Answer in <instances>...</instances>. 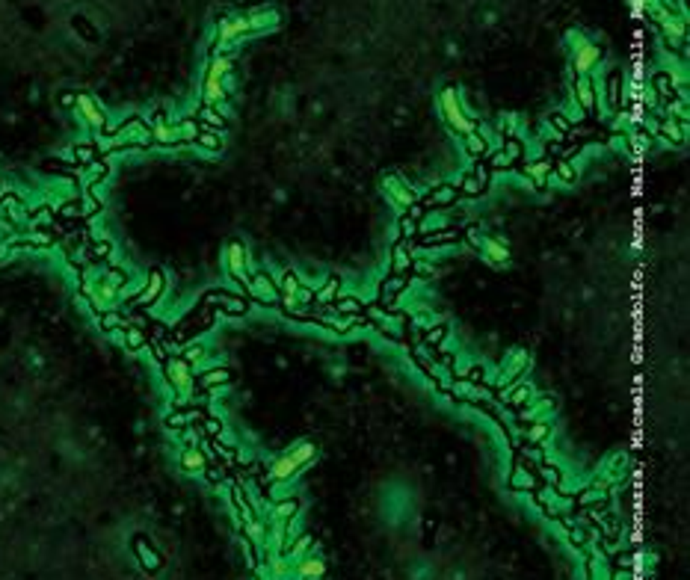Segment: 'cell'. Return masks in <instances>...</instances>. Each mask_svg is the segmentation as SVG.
Wrapping results in <instances>:
<instances>
[{"mask_svg": "<svg viewBox=\"0 0 690 580\" xmlns=\"http://www.w3.org/2000/svg\"><path fill=\"white\" fill-rule=\"evenodd\" d=\"M480 190H483V184L477 181V178H468V181L462 184V193H465V195H477Z\"/></svg>", "mask_w": 690, "mask_h": 580, "instance_id": "e575fe53", "label": "cell"}, {"mask_svg": "<svg viewBox=\"0 0 690 580\" xmlns=\"http://www.w3.org/2000/svg\"><path fill=\"white\" fill-rule=\"evenodd\" d=\"M225 267H228L234 282L249 285V255H246V249L240 243H228L225 246Z\"/></svg>", "mask_w": 690, "mask_h": 580, "instance_id": "52a82bcc", "label": "cell"}, {"mask_svg": "<svg viewBox=\"0 0 690 580\" xmlns=\"http://www.w3.org/2000/svg\"><path fill=\"white\" fill-rule=\"evenodd\" d=\"M293 515H300V501L297 497H285V501L273 504V524H285Z\"/></svg>", "mask_w": 690, "mask_h": 580, "instance_id": "5bb4252c", "label": "cell"}, {"mask_svg": "<svg viewBox=\"0 0 690 580\" xmlns=\"http://www.w3.org/2000/svg\"><path fill=\"white\" fill-rule=\"evenodd\" d=\"M439 110H442V116H445V125L453 131V133H460V136H468L471 131H477L475 128V122L468 118V113H465V107H462V101H460V92L457 89H442V95H439Z\"/></svg>", "mask_w": 690, "mask_h": 580, "instance_id": "7a4b0ae2", "label": "cell"}, {"mask_svg": "<svg viewBox=\"0 0 690 580\" xmlns=\"http://www.w3.org/2000/svg\"><path fill=\"white\" fill-rule=\"evenodd\" d=\"M196 143H202L208 148H216V146H220V139H216L213 133H199V139H196Z\"/></svg>", "mask_w": 690, "mask_h": 580, "instance_id": "ab89813d", "label": "cell"}, {"mask_svg": "<svg viewBox=\"0 0 690 580\" xmlns=\"http://www.w3.org/2000/svg\"><path fill=\"white\" fill-rule=\"evenodd\" d=\"M649 146H652V136L649 133H628V148H634L637 154L646 151Z\"/></svg>", "mask_w": 690, "mask_h": 580, "instance_id": "4316f807", "label": "cell"}, {"mask_svg": "<svg viewBox=\"0 0 690 580\" xmlns=\"http://www.w3.org/2000/svg\"><path fill=\"white\" fill-rule=\"evenodd\" d=\"M465 139V148L471 151V154H475V157H483L486 151H489V143H486V136H480L477 131H471L468 136H462Z\"/></svg>", "mask_w": 690, "mask_h": 580, "instance_id": "44dd1931", "label": "cell"}, {"mask_svg": "<svg viewBox=\"0 0 690 580\" xmlns=\"http://www.w3.org/2000/svg\"><path fill=\"white\" fill-rule=\"evenodd\" d=\"M246 536H249V542H252V545H261L264 539H267V527H264V522H258V518H249V522H246Z\"/></svg>", "mask_w": 690, "mask_h": 580, "instance_id": "7402d4cb", "label": "cell"}, {"mask_svg": "<svg viewBox=\"0 0 690 580\" xmlns=\"http://www.w3.org/2000/svg\"><path fill=\"white\" fill-rule=\"evenodd\" d=\"M524 367H527V352H524V350H516V352L509 355V362L504 365L501 376H498V388H501V391H507V388H509V382H512V379H516V376H519Z\"/></svg>", "mask_w": 690, "mask_h": 580, "instance_id": "7c38bea8", "label": "cell"}, {"mask_svg": "<svg viewBox=\"0 0 690 580\" xmlns=\"http://www.w3.org/2000/svg\"><path fill=\"white\" fill-rule=\"evenodd\" d=\"M545 435H548V424H534V427H530V432H527V442L530 444H539V442H545Z\"/></svg>", "mask_w": 690, "mask_h": 580, "instance_id": "f1b7e54d", "label": "cell"}, {"mask_svg": "<svg viewBox=\"0 0 690 580\" xmlns=\"http://www.w3.org/2000/svg\"><path fill=\"white\" fill-rule=\"evenodd\" d=\"M551 122H554L560 131H566V128H569V118H566V116H560V113H557V116H551Z\"/></svg>", "mask_w": 690, "mask_h": 580, "instance_id": "bcb514c9", "label": "cell"}, {"mask_svg": "<svg viewBox=\"0 0 690 580\" xmlns=\"http://www.w3.org/2000/svg\"><path fill=\"white\" fill-rule=\"evenodd\" d=\"M610 148H614V151H628V133H614V136H610Z\"/></svg>", "mask_w": 690, "mask_h": 580, "instance_id": "836d02e7", "label": "cell"}, {"mask_svg": "<svg viewBox=\"0 0 690 580\" xmlns=\"http://www.w3.org/2000/svg\"><path fill=\"white\" fill-rule=\"evenodd\" d=\"M403 234H406V237H409V234H415V219H412V216L403 219Z\"/></svg>", "mask_w": 690, "mask_h": 580, "instance_id": "7dc6e473", "label": "cell"}, {"mask_svg": "<svg viewBox=\"0 0 690 580\" xmlns=\"http://www.w3.org/2000/svg\"><path fill=\"white\" fill-rule=\"evenodd\" d=\"M575 104L584 113L596 110V89H593V80H589V77H578V83H575Z\"/></svg>", "mask_w": 690, "mask_h": 580, "instance_id": "4fadbf2b", "label": "cell"}, {"mask_svg": "<svg viewBox=\"0 0 690 580\" xmlns=\"http://www.w3.org/2000/svg\"><path fill=\"white\" fill-rule=\"evenodd\" d=\"M246 290H249L255 299H258V302H264V305L279 302V288H275V285L270 282V275H255V278H249Z\"/></svg>", "mask_w": 690, "mask_h": 580, "instance_id": "8fae6325", "label": "cell"}, {"mask_svg": "<svg viewBox=\"0 0 690 580\" xmlns=\"http://www.w3.org/2000/svg\"><path fill=\"white\" fill-rule=\"evenodd\" d=\"M602 63V48L596 42H581L578 48H572V68H575L581 77H589L596 71V66Z\"/></svg>", "mask_w": 690, "mask_h": 580, "instance_id": "277c9868", "label": "cell"}, {"mask_svg": "<svg viewBox=\"0 0 690 580\" xmlns=\"http://www.w3.org/2000/svg\"><path fill=\"white\" fill-rule=\"evenodd\" d=\"M519 385H522V388H519L516 394H512V397H509V400H512V403H516V406H522V403H524V400H527V394H530V388L524 385V379H522V382H519Z\"/></svg>", "mask_w": 690, "mask_h": 580, "instance_id": "8d00e7d4", "label": "cell"}, {"mask_svg": "<svg viewBox=\"0 0 690 580\" xmlns=\"http://www.w3.org/2000/svg\"><path fill=\"white\" fill-rule=\"evenodd\" d=\"M539 474L545 477V483H548V486H560V479H563L560 471H557V468H551V465H542Z\"/></svg>", "mask_w": 690, "mask_h": 580, "instance_id": "4dcf8cb0", "label": "cell"}, {"mask_svg": "<svg viewBox=\"0 0 690 580\" xmlns=\"http://www.w3.org/2000/svg\"><path fill=\"white\" fill-rule=\"evenodd\" d=\"M202 382H205V385H220V382H228V370H225V367H220V370H210V373H205Z\"/></svg>", "mask_w": 690, "mask_h": 580, "instance_id": "f546056e", "label": "cell"}, {"mask_svg": "<svg viewBox=\"0 0 690 580\" xmlns=\"http://www.w3.org/2000/svg\"><path fill=\"white\" fill-rule=\"evenodd\" d=\"M391 270H394V275H406L412 270V258H409L406 246H394V252H391Z\"/></svg>", "mask_w": 690, "mask_h": 580, "instance_id": "d6986e66", "label": "cell"}, {"mask_svg": "<svg viewBox=\"0 0 690 580\" xmlns=\"http://www.w3.org/2000/svg\"><path fill=\"white\" fill-rule=\"evenodd\" d=\"M519 154H522V146L509 139V143H507V157H509V160H519Z\"/></svg>", "mask_w": 690, "mask_h": 580, "instance_id": "ee69618b", "label": "cell"}, {"mask_svg": "<svg viewBox=\"0 0 690 580\" xmlns=\"http://www.w3.org/2000/svg\"><path fill=\"white\" fill-rule=\"evenodd\" d=\"M161 288H163V278H161V273H154V275H151V285H148V293L140 296V302H151V299H157Z\"/></svg>", "mask_w": 690, "mask_h": 580, "instance_id": "83f0119b", "label": "cell"}, {"mask_svg": "<svg viewBox=\"0 0 690 580\" xmlns=\"http://www.w3.org/2000/svg\"><path fill=\"white\" fill-rule=\"evenodd\" d=\"M548 409H551V400H539L537 406H530V409H527V412H522L519 417H522V421H537V417H542Z\"/></svg>", "mask_w": 690, "mask_h": 580, "instance_id": "d4e9b609", "label": "cell"}, {"mask_svg": "<svg viewBox=\"0 0 690 580\" xmlns=\"http://www.w3.org/2000/svg\"><path fill=\"white\" fill-rule=\"evenodd\" d=\"M509 486L516 492H530V489H537V479H534V474H530V471L516 468V471H512V477H509Z\"/></svg>", "mask_w": 690, "mask_h": 580, "instance_id": "ffe728a7", "label": "cell"}, {"mask_svg": "<svg viewBox=\"0 0 690 580\" xmlns=\"http://www.w3.org/2000/svg\"><path fill=\"white\" fill-rule=\"evenodd\" d=\"M341 305V311H356L359 308V302H352V299H347V302H338Z\"/></svg>", "mask_w": 690, "mask_h": 580, "instance_id": "c3c4849f", "label": "cell"}, {"mask_svg": "<svg viewBox=\"0 0 690 580\" xmlns=\"http://www.w3.org/2000/svg\"><path fill=\"white\" fill-rule=\"evenodd\" d=\"M382 193H385V198H388V202H391L394 208H397V210H409L412 205L418 202L415 190L406 187V184L400 181V178H391V175L382 178Z\"/></svg>", "mask_w": 690, "mask_h": 580, "instance_id": "5b68a950", "label": "cell"}, {"mask_svg": "<svg viewBox=\"0 0 690 580\" xmlns=\"http://www.w3.org/2000/svg\"><path fill=\"white\" fill-rule=\"evenodd\" d=\"M471 243L477 246V252L486 258V261H489L492 267H504V264H509V249H507L504 240H498V237H475Z\"/></svg>", "mask_w": 690, "mask_h": 580, "instance_id": "8992f818", "label": "cell"}, {"mask_svg": "<svg viewBox=\"0 0 690 580\" xmlns=\"http://www.w3.org/2000/svg\"><path fill=\"white\" fill-rule=\"evenodd\" d=\"M614 580H631V574H628V571H617Z\"/></svg>", "mask_w": 690, "mask_h": 580, "instance_id": "816d5d0a", "label": "cell"}, {"mask_svg": "<svg viewBox=\"0 0 690 580\" xmlns=\"http://www.w3.org/2000/svg\"><path fill=\"white\" fill-rule=\"evenodd\" d=\"M403 285H406V275H394V278H388V282H382V302H385V299H391Z\"/></svg>", "mask_w": 690, "mask_h": 580, "instance_id": "484cf974", "label": "cell"}, {"mask_svg": "<svg viewBox=\"0 0 690 580\" xmlns=\"http://www.w3.org/2000/svg\"><path fill=\"white\" fill-rule=\"evenodd\" d=\"M453 394H457V397H468V400H480V397H486V391H480L475 382H468V379H465V382H457Z\"/></svg>", "mask_w": 690, "mask_h": 580, "instance_id": "cb8c5ba5", "label": "cell"}, {"mask_svg": "<svg viewBox=\"0 0 690 580\" xmlns=\"http://www.w3.org/2000/svg\"><path fill=\"white\" fill-rule=\"evenodd\" d=\"M181 468H184L187 474H202V471H205V453H202L199 447H187V450L181 453Z\"/></svg>", "mask_w": 690, "mask_h": 580, "instance_id": "2e32d148", "label": "cell"}, {"mask_svg": "<svg viewBox=\"0 0 690 580\" xmlns=\"http://www.w3.org/2000/svg\"><path fill=\"white\" fill-rule=\"evenodd\" d=\"M527 178H530V184H534L537 190H545L548 181H551V163H548V160H537V163H530L527 166Z\"/></svg>", "mask_w": 690, "mask_h": 580, "instance_id": "9a60e30c", "label": "cell"}, {"mask_svg": "<svg viewBox=\"0 0 690 580\" xmlns=\"http://www.w3.org/2000/svg\"><path fill=\"white\" fill-rule=\"evenodd\" d=\"M412 270H415L418 275H432L436 270H432V264H427V261H412Z\"/></svg>", "mask_w": 690, "mask_h": 580, "instance_id": "f35d334b", "label": "cell"}, {"mask_svg": "<svg viewBox=\"0 0 690 580\" xmlns=\"http://www.w3.org/2000/svg\"><path fill=\"white\" fill-rule=\"evenodd\" d=\"M557 178H560V181H575V169H572V163H566V160H560V163H557Z\"/></svg>", "mask_w": 690, "mask_h": 580, "instance_id": "d6a6232c", "label": "cell"}, {"mask_svg": "<svg viewBox=\"0 0 690 580\" xmlns=\"http://www.w3.org/2000/svg\"><path fill=\"white\" fill-rule=\"evenodd\" d=\"M492 163H495V166H512V160L507 157V151H498L495 157H492Z\"/></svg>", "mask_w": 690, "mask_h": 580, "instance_id": "f6af8a7d", "label": "cell"}, {"mask_svg": "<svg viewBox=\"0 0 690 580\" xmlns=\"http://www.w3.org/2000/svg\"><path fill=\"white\" fill-rule=\"evenodd\" d=\"M208 432L216 435V432H220V424H216V421H208Z\"/></svg>", "mask_w": 690, "mask_h": 580, "instance_id": "f907efd6", "label": "cell"}, {"mask_svg": "<svg viewBox=\"0 0 690 580\" xmlns=\"http://www.w3.org/2000/svg\"><path fill=\"white\" fill-rule=\"evenodd\" d=\"M610 131L614 133H634V118H631L628 113H617L614 122H610Z\"/></svg>", "mask_w": 690, "mask_h": 580, "instance_id": "603a6c76", "label": "cell"}, {"mask_svg": "<svg viewBox=\"0 0 690 580\" xmlns=\"http://www.w3.org/2000/svg\"><path fill=\"white\" fill-rule=\"evenodd\" d=\"M640 125L646 128V133H649V136H655V133H658V125H661V122H658L655 116H643V122H640Z\"/></svg>", "mask_w": 690, "mask_h": 580, "instance_id": "d590c367", "label": "cell"}, {"mask_svg": "<svg viewBox=\"0 0 690 580\" xmlns=\"http://www.w3.org/2000/svg\"><path fill=\"white\" fill-rule=\"evenodd\" d=\"M335 288H338V282H329V285H326V288L318 293L320 302H326V299H332V296H335Z\"/></svg>", "mask_w": 690, "mask_h": 580, "instance_id": "60d3db41", "label": "cell"}, {"mask_svg": "<svg viewBox=\"0 0 690 580\" xmlns=\"http://www.w3.org/2000/svg\"><path fill=\"white\" fill-rule=\"evenodd\" d=\"M74 110H77V116L83 118V122L89 125V128H95V131H101L104 125H107V116H104V110L98 107V101L92 95H74Z\"/></svg>", "mask_w": 690, "mask_h": 580, "instance_id": "ba28073f", "label": "cell"}, {"mask_svg": "<svg viewBox=\"0 0 690 580\" xmlns=\"http://www.w3.org/2000/svg\"><path fill=\"white\" fill-rule=\"evenodd\" d=\"M166 379H169V385L175 388V394H178L181 400H187L193 394V370H190V362H184V358H169V362H166Z\"/></svg>", "mask_w": 690, "mask_h": 580, "instance_id": "3957f363", "label": "cell"}, {"mask_svg": "<svg viewBox=\"0 0 690 580\" xmlns=\"http://www.w3.org/2000/svg\"><path fill=\"white\" fill-rule=\"evenodd\" d=\"M326 571V563L318 556V554H305L297 559V566H293V577L297 580H320Z\"/></svg>", "mask_w": 690, "mask_h": 580, "instance_id": "9c48e42d", "label": "cell"}, {"mask_svg": "<svg viewBox=\"0 0 690 580\" xmlns=\"http://www.w3.org/2000/svg\"><path fill=\"white\" fill-rule=\"evenodd\" d=\"M658 133L666 136L669 143H684V122H679V118H664V122L658 125Z\"/></svg>", "mask_w": 690, "mask_h": 580, "instance_id": "e0dca14e", "label": "cell"}, {"mask_svg": "<svg viewBox=\"0 0 690 580\" xmlns=\"http://www.w3.org/2000/svg\"><path fill=\"white\" fill-rule=\"evenodd\" d=\"M599 497H602L599 492H584V494L578 497V504H581V507H589V504H593V501H599Z\"/></svg>", "mask_w": 690, "mask_h": 580, "instance_id": "7bdbcfd3", "label": "cell"}, {"mask_svg": "<svg viewBox=\"0 0 690 580\" xmlns=\"http://www.w3.org/2000/svg\"><path fill=\"white\" fill-rule=\"evenodd\" d=\"M202 358H205V350H202V347H193V350H187V358H184V362H202Z\"/></svg>", "mask_w": 690, "mask_h": 580, "instance_id": "b9f144b4", "label": "cell"}, {"mask_svg": "<svg viewBox=\"0 0 690 580\" xmlns=\"http://www.w3.org/2000/svg\"><path fill=\"white\" fill-rule=\"evenodd\" d=\"M128 347H131V350L146 347V335H143L140 329H128Z\"/></svg>", "mask_w": 690, "mask_h": 580, "instance_id": "1f68e13d", "label": "cell"}, {"mask_svg": "<svg viewBox=\"0 0 690 580\" xmlns=\"http://www.w3.org/2000/svg\"><path fill=\"white\" fill-rule=\"evenodd\" d=\"M314 456H318V447H314L311 442H297V444L288 447L273 462V468H270V483H285V479H290L297 471H303Z\"/></svg>", "mask_w": 690, "mask_h": 580, "instance_id": "6da1fadb", "label": "cell"}, {"mask_svg": "<svg viewBox=\"0 0 690 580\" xmlns=\"http://www.w3.org/2000/svg\"><path fill=\"white\" fill-rule=\"evenodd\" d=\"M457 195H460L457 187H432L427 195V205H453Z\"/></svg>", "mask_w": 690, "mask_h": 580, "instance_id": "ac0fdd59", "label": "cell"}, {"mask_svg": "<svg viewBox=\"0 0 690 580\" xmlns=\"http://www.w3.org/2000/svg\"><path fill=\"white\" fill-rule=\"evenodd\" d=\"M279 12L275 9H270V6H261V9H252L249 15H246V24H249V33H264V30H273V27H279Z\"/></svg>", "mask_w": 690, "mask_h": 580, "instance_id": "30bf717a", "label": "cell"}, {"mask_svg": "<svg viewBox=\"0 0 690 580\" xmlns=\"http://www.w3.org/2000/svg\"><path fill=\"white\" fill-rule=\"evenodd\" d=\"M527 456L534 459V462H539V459H542V450H537V447H534V450H527Z\"/></svg>", "mask_w": 690, "mask_h": 580, "instance_id": "681fc988", "label": "cell"}, {"mask_svg": "<svg viewBox=\"0 0 690 580\" xmlns=\"http://www.w3.org/2000/svg\"><path fill=\"white\" fill-rule=\"evenodd\" d=\"M631 4V12H634V18H643V12L649 9V0H628Z\"/></svg>", "mask_w": 690, "mask_h": 580, "instance_id": "74e56055", "label": "cell"}]
</instances>
